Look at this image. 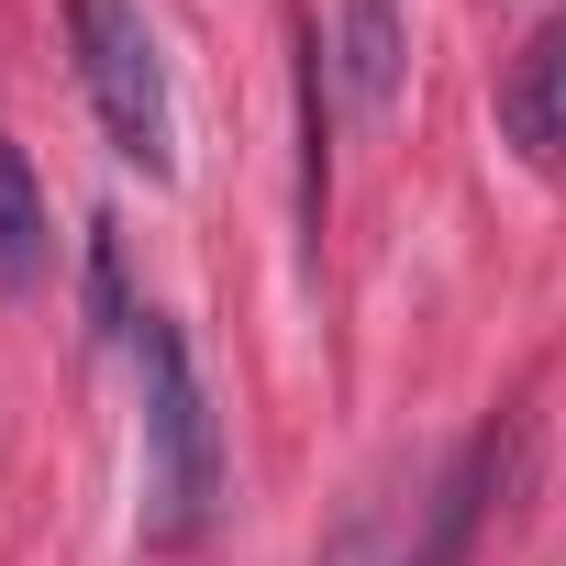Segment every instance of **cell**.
Listing matches in <instances>:
<instances>
[{
	"instance_id": "1",
	"label": "cell",
	"mask_w": 566,
	"mask_h": 566,
	"mask_svg": "<svg viewBox=\"0 0 566 566\" xmlns=\"http://www.w3.org/2000/svg\"><path fill=\"white\" fill-rule=\"evenodd\" d=\"M134 378H145V544H200L222 511V422L200 389V356L167 312L134 323Z\"/></svg>"
},
{
	"instance_id": "2",
	"label": "cell",
	"mask_w": 566,
	"mask_h": 566,
	"mask_svg": "<svg viewBox=\"0 0 566 566\" xmlns=\"http://www.w3.org/2000/svg\"><path fill=\"white\" fill-rule=\"evenodd\" d=\"M67 34H78V78H90L112 156L145 178H178V101H167V56H156L145 12L134 0H67Z\"/></svg>"
},
{
	"instance_id": "3",
	"label": "cell",
	"mask_w": 566,
	"mask_h": 566,
	"mask_svg": "<svg viewBox=\"0 0 566 566\" xmlns=\"http://www.w3.org/2000/svg\"><path fill=\"white\" fill-rule=\"evenodd\" d=\"M500 489H511V422L467 433V455L433 478L422 533H411V555H400V566H467V555H478V522H489V500H500Z\"/></svg>"
},
{
	"instance_id": "4",
	"label": "cell",
	"mask_w": 566,
	"mask_h": 566,
	"mask_svg": "<svg viewBox=\"0 0 566 566\" xmlns=\"http://www.w3.org/2000/svg\"><path fill=\"white\" fill-rule=\"evenodd\" d=\"M500 134L533 156V167H566V12L522 34L511 78H500Z\"/></svg>"
},
{
	"instance_id": "5",
	"label": "cell",
	"mask_w": 566,
	"mask_h": 566,
	"mask_svg": "<svg viewBox=\"0 0 566 566\" xmlns=\"http://www.w3.org/2000/svg\"><path fill=\"white\" fill-rule=\"evenodd\" d=\"M400 0H345V23H334V78L356 112H389L400 101Z\"/></svg>"
},
{
	"instance_id": "6",
	"label": "cell",
	"mask_w": 566,
	"mask_h": 566,
	"mask_svg": "<svg viewBox=\"0 0 566 566\" xmlns=\"http://www.w3.org/2000/svg\"><path fill=\"white\" fill-rule=\"evenodd\" d=\"M0 290H12V301L45 290V189H34V167H23L12 134H0Z\"/></svg>"
},
{
	"instance_id": "7",
	"label": "cell",
	"mask_w": 566,
	"mask_h": 566,
	"mask_svg": "<svg viewBox=\"0 0 566 566\" xmlns=\"http://www.w3.org/2000/svg\"><path fill=\"white\" fill-rule=\"evenodd\" d=\"M90 312H101V334H123V345H134V323H145V312L123 301V233H112V222H90Z\"/></svg>"
},
{
	"instance_id": "8",
	"label": "cell",
	"mask_w": 566,
	"mask_h": 566,
	"mask_svg": "<svg viewBox=\"0 0 566 566\" xmlns=\"http://www.w3.org/2000/svg\"><path fill=\"white\" fill-rule=\"evenodd\" d=\"M323 566H378V511H356V522L323 544Z\"/></svg>"
}]
</instances>
